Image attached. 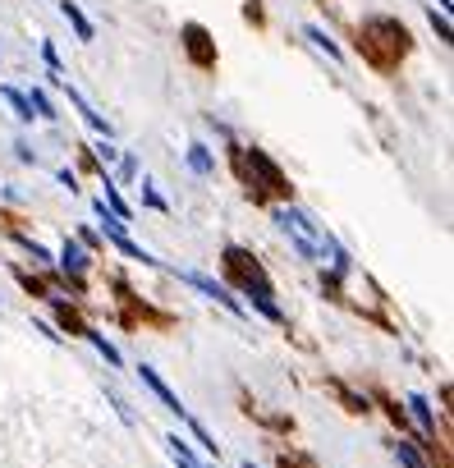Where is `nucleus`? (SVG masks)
Returning <instances> with one entry per match:
<instances>
[{
    "label": "nucleus",
    "mask_w": 454,
    "mask_h": 468,
    "mask_svg": "<svg viewBox=\"0 0 454 468\" xmlns=\"http://www.w3.org/2000/svg\"><path fill=\"white\" fill-rule=\"evenodd\" d=\"M276 226H280V234L294 243V253L299 258H308V262H322V226L308 216V211H299V207H276Z\"/></svg>",
    "instance_id": "1"
},
{
    "label": "nucleus",
    "mask_w": 454,
    "mask_h": 468,
    "mask_svg": "<svg viewBox=\"0 0 454 468\" xmlns=\"http://www.w3.org/2000/svg\"><path fill=\"white\" fill-rule=\"evenodd\" d=\"M404 46H409L404 23H395V19H367L363 23V51L377 65H390L395 55H404Z\"/></svg>",
    "instance_id": "2"
},
{
    "label": "nucleus",
    "mask_w": 454,
    "mask_h": 468,
    "mask_svg": "<svg viewBox=\"0 0 454 468\" xmlns=\"http://www.w3.org/2000/svg\"><path fill=\"white\" fill-rule=\"evenodd\" d=\"M138 377H143V381H147V391H152V395H156V400H161V404H166V409H170V413H179V418H184V404H179V395H175V391H170V385H166V381H161V377H156V368H147V363H143V368H138Z\"/></svg>",
    "instance_id": "3"
},
{
    "label": "nucleus",
    "mask_w": 454,
    "mask_h": 468,
    "mask_svg": "<svg viewBox=\"0 0 454 468\" xmlns=\"http://www.w3.org/2000/svg\"><path fill=\"white\" fill-rule=\"evenodd\" d=\"M184 46H189V55H193L198 65H211V60H216V51H211V42H207V33H202L198 23L184 28Z\"/></svg>",
    "instance_id": "4"
},
{
    "label": "nucleus",
    "mask_w": 454,
    "mask_h": 468,
    "mask_svg": "<svg viewBox=\"0 0 454 468\" xmlns=\"http://www.w3.org/2000/svg\"><path fill=\"white\" fill-rule=\"evenodd\" d=\"M184 281H189L193 290H202L207 298H221V303H225V308H234V313H244V308H239V298H234V294H225V285H216V281H207V275H198V271H184Z\"/></svg>",
    "instance_id": "5"
},
{
    "label": "nucleus",
    "mask_w": 454,
    "mask_h": 468,
    "mask_svg": "<svg viewBox=\"0 0 454 468\" xmlns=\"http://www.w3.org/2000/svg\"><path fill=\"white\" fill-rule=\"evenodd\" d=\"M60 266L74 275V281H83V271H88V253L78 243H65V253H60Z\"/></svg>",
    "instance_id": "6"
},
{
    "label": "nucleus",
    "mask_w": 454,
    "mask_h": 468,
    "mask_svg": "<svg viewBox=\"0 0 454 468\" xmlns=\"http://www.w3.org/2000/svg\"><path fill=\"white\" fill-rule=\"evenodd\" d=\"M166 450L175 455V464H179V468H207V464H202V459H198L193 450H189V446H184L179 436H166Z\"/></svg>",
    "instance_id": "7"
},
{
    "label": "nucleus",
    "mask_w": 454,
    "mask_h": 468,
    "mask_svg": "<svg viewBox=\"0 0 454 468\" xmlns=\"http://www.w3.org/2000/svg\"><path fill=\"white\" fill-rule=\"evenodd\" d=\"M60 14H65V19L74 23V33H78V37H83V42H92V23L83 19V10H78L74 0H60Z\"/></svg>",
    "instance_id": "8"
},
{
    "label": "nucleus",
    "mask_w": 454,
    "mask_h": 468,
    "mask_svg": "<svg viewBox=\"0 0 454 468\" xmlns=\"http://www.w3.org/2000/svg\"><path fill=\"white\" fill-rule=\"evenodd\" d=\"M409 409H413V418H418V427H422L427 436H436V418H432V404H427L422 395H409Z\"/></svg>",
    "instance_id": "9"
},
{
    "label": "nucleus",
    "mask_w": 454,
    "mask_h": 468,
    "mask_svg": "<svg viewBox=\"0 0 454 468\" xmlns=\"http://www.w3.org/2000/svg\"><path fill=\"white\" fill-rule=\"evenodd\" d=\"M189 171H193V175H211V171H216V156H211L202 143H193V147H189Z\"/></svg>",
    "instance_id": "10"
},
{
    "label": "nucleus",
    "mask_w": 454,
    "mask_h": 468,
    "mask_svg": "<svg viewBox=\"0 0 454 468\" xmlns=\"http://www.w3.org/2000/svg\"><path fill=\"white\" fill-rule=\"evenodd\" d=\"M303 37H308V42H312L317 51H326L331 60H344V51H340V46H335V42H331V37L322 33V28H317V23H312V28H303Z\"/></svg>",
    "instance_id": "11"
},
{
    "label": "nucleus",
    "mask_w": 454,
    "mask_h": 468,
    "mask_svg": "<svg viewBox=\"0 0 454 468\" xmlns=\"http://www.w3.org/2000/svg\"><path fill=\"white\" fill-rule=\"evenodd\" d=\"M69 101H74V106H78V115H83V120H88V124H92V129H97V133H106V138H111V124H106V120H101V115H97V110H92V106H88V101H83V97H78V92H74V88H69Z\"/></svg>",
    "instance_id": "12"
},
{
    "label": "nucleus",
    "mask_w": 454,
    "mask_h": 468,
    "mask_svg": "<svg viewBox=\"0 0 454 468\" xmlns=\"http://www.w3.org/2000/svg\"><path fill=\"white\" fill-rule=\"evenodd\" d=\"M0 97H5V101H10V110H14V115H19L23 124H28V120H33V106H28V97H23L19 88H0Z\"/></svg>",
    "instance_id": "13"
},
{
    "label": "nucleus",
    "mask_w": 454,
    "mask_h": 468,
    "mask_svg": "<svg viewBox=\"0 0 454 468\" xmlns=\"http://www.w3.org/2000/svg\"><path fill=\"white\" fill-rule=\"evenodd\" d=\"M28 106H33V115H42V120H56V110H51V97H46L42 88H33V92H28Z\"/></svg>",
    "instance_id": "14"
},
{
    "label": "nucleus",
    "mask_w": 454,
    "mask_h": 468,
    "mask_svg": "<svg viewBox=\"0 0 454 468\" xmlns=\"http://www.w3.org/2000/svg\"><path fill=\"white\" fill-rule=\"evenodd\" d=\"M395 455H399V464H404V468H422V455L409 446V440H395Z\"/></svg>",
    "instance_id": "15"
},
{
    "label": "nucleus",
    "mask_w": 454,
    "mask_h": 468,
    "mask_svg": "<svg viewBox=\"0 0 454 468\" xmlns=\"http://www.w3.org/2000/svg\"><path fill=\"white\" fill-rule=\"evenodd\" d=\"M83 336H88V340H92V345L106 353V363H111V368H120V353H115V345H106V336H97V330H83Z\"/></svg>",
    "instance_id": "16"
},
{
    "label": "nucleus",
    "mask_w": 454,
    "mask_h": 468,
    "mask_svg": "<svg viewBox=\"0 0 454 468\" xmlns=\"http://www.w3.org/2000/svg\"><path fill=\"white\" fill-rule=\"evenodd\" d=\"M432 28H436V33L450 42V19H445V14H436V10H432Z\"/></svg>",
    "instance_id": "17"
},
{
    "label": "nucleus",
    "mask_w": 454,
    "mask_h": 468,
    "mask_svg": "<svg viewBox=\"0 0 454 468\" xmlns=\"http://www.w3.org/2000/svg\"><path fill=\"white\" fill-rule=\"evenodd\" d=\"M244 468H253V464H244Z\"/></svg>",
    "instance_id": "18"
}]
</instances>
